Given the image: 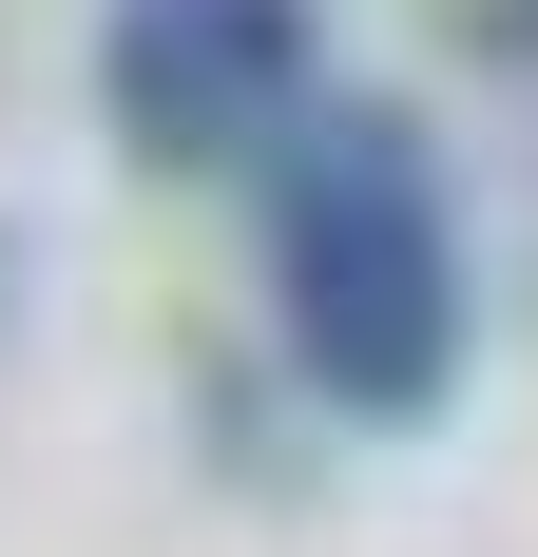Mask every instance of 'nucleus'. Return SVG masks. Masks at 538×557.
I'll return each instance as SVG.
<instances>
[{
  "label": "nucleus",
  "mask_w": 538,
  "mask_h": 557,
  "mask_svg": "<svg viewBox=\"0 0 538 557\" xmlns=\"http://www.w3.org/2000/svg\"><path fill=\"white\" fill-rule=\"evenodd\" d=\"M250 270H269V366L366 423V443H424L462 404V346H481V270H462V193H442V135L404 97H327L250 193Z\"/></svg>",
  "instance_id": "f257e3e1"
},
{
  "label": "nucleus",
  "mask_w": 538,
  "mask_h": 557,
  "mask_svg": "<svg viewBox=\"0 0 538 557\" xmlns=\"http://www.w3.org/2000/svg\"><path fill=\"white\" fill-rule=\"evenodd\" d=\"M97 135L135 173H250L327 115V0H97Z\"/></svg>",
  "instance_id": "f03ea898"
},
{
  "label": "nucleus",
  "mask_w": 538,
  "mask_h": 557,
  "mask_svg": "<svg viewBox=\"0 0 538 557\" xmlns=\"http://www.w3.org/2000/svg\"><path fill=\"white\" fill-rule=\"evenodd\" d=\"M462 39H481V58H519V77H538V0H462Z\"/></svg>",
  "instance_id": "7ed1b4c3"
}]
</instances>
